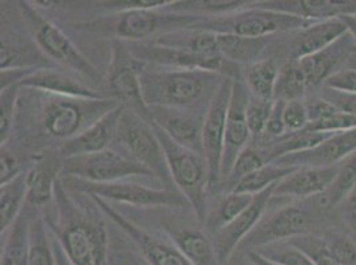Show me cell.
<instances>
[{
	"label": "cell",
	"mask_w": 356,
	"mask_h": 265,
	"mask_svg": "<svg viewBox=\"0 0 356 265\" xmlns=\"http://www.w3.org/2000/svg\"><path fill=\"white\" fill-rule=\"evenodd\" d=\"M223 76L207 71H150L143 67L140 84L143 99L148 108L194 109L202 101H211L221 85Z\"/></svg>",
	"instance_id": "6da1fadb"
},
{
	"label": "cell",
	"mask_w": 356,
	"mask_h": 265,
	"mask_svg": "<svg viewBox=\"0 0 356 265\" xmlns=\"http://www.w3.org/2000/svg\"><path fill=\"white\" fill-rule=\"evenodd\" d=\"M163 146L166 163L179 194L192 207L195 218L204 224L208 212L209 170L205 158L175 142L161 128L150 121Z\"/></svg>",
	"instance_id": "7a4b0ae2"
},
{
	"label": "cell",
	"mask_w": 356,
	"mask_h": 265,
	"mask_svg": "<svg viewBox=\"0 0 356 265\" xmlns=\"http://www.w3.org/2000/svg\"><path fill=\"white\" fill-rule=\"evenodd\" d=\"M312 20L265 7H248L238 12L217 17H201L192 28L245 37H270L280 32H297L312 26Z\"/></svg>",
	"instance_id": "3957f363"
},
{
	"label": "cell",
	"mask_w": 356,
	"mask_h": 265,
	"mask_svg": "<svg viewBox=\"0 0 356 265\" xmlns=\"http://www.w3.org/2000/svg\"><path fill=\"white\" fill-rule=\"evenodd\" d=\"M120 105L122 103L116 99L88 100L51 96L45 103L42 122L47 134L65 142Z\"/></svg>",
	"instance_id": "277c9868"
},
{
	"label": "cell",
	"mask_w": 356,
	"mask_h": 265,
	"mask_svg": "<svg viewBox=\"0 0 356 265\" xmlns=\"http://www.w3.org/2000/svg\"><path fill=\"white\" fill-rule=\"evenodd\" d=\"M201 17L168 12L160 14L157 10H131L115 12L111 17L86 24L93 32H111L118 40L140 43L163 28H192Z\"/></svg>",
	"instance_id": "5b68a950"
},
{
	"label": "cell",
	"mask_w": 356,
	"mask_h": 265,
	"mask_svg": "<svg viewBox=\"0 0 356 265\" xmlns=\"http://www.w3.org/2000/svg\"><path fill=\"white\" fill-rule=\"evenodd\" d=\"M116 142L127 148L134 161L144 166L165 186L170 187L173 185L163 146L149 119L125 108L120 119Z\"/></svg>",
	"instance_id": "8992f818"
},
{
	"label": "cell",
	"mask_w": 356,
	"mask_h": 265,
	"mask_svg": "<svg viewBox=\"0 0 356 265\" xmlns=\"http://www.w3.org/2000/svg\"><path fill=\"white\" fill-rule=\"evenodd\" d=\"M19 7L30 26L36 44L48 58L93 81L99 80V74L95 67L86 56L81 55L70 37L56 24L38 12V10L30 6L29 1H19Z\"/></svg>",
	"instance_id": "52a82bcc"
},
{
	"label": "cell",
	"mask_w": 356,
	"mask_h": 265,
	"mask_svg": "<svg viewBox=\"0 0 356 265\" xmlns=\"http://www.w3.org/2000/svg\"><path fill=\"white\" fill-rule=\"evenodd\" d=\"M60 174L89 183H115L129 177H153L144 166L111 148L65 158Z\"/></svg>",
	"instance_id": "ba28073f"
},
{
	"label": "cell",
	"mask_w": 356,
	"mask_h": 265,
	"mask_svg": "<svg viewBox=\"0 0 356 265\" xmlns=\"http://www.w3.org/2000/svg\"><path fill=\"white\" fill-rule=\"evenodd\" d=\"M58 240L71 264L108 265V235L102 221L77 214L64 223Z\"/></svg>",
	"instance_id": "9c48e42d"
},
{
	"label": "cell",
	"mask_w": 356,
	"mask_h": 265,
	"mask_svg": "<svg viewBox=\"0 0 356 265\" xmlns=\"http://www.w3.org/2000/svg\"><path fill=\"white\" fill-rule=\"evenodd\" d=\"M233 78L225 77L207 108L202 129L204 158L209 170V191H214L221 186V164L226 118L230 105Z\"/></svg>",
	"instance_id": "30bf717a"
},
{
	"label": "cell",
	"mask_w": 356,
	"mask_h": 265,
	"mask_svg": "<svg viewBox=\"0 0 356 265\" xmlns=\"http://www.w3.org/2000/svg\"><path fill=\"white\" fill-rule=\"evenodd\" d=\"M134 59L140 62H152L156 65L170 67L173 69L207 71L229 78H239L237 64L223 59L222 56H205L186 49L163 45L131 43L128 45Z\"/></svg>",
	"instance_id": "8fae6325"
},
{
	"label": "cell",
	"mask_w": 356,
	"mask_h": 265,
	"mask_svg": "<svg viewBox=\"0 0 356 265\" xmlns=\"http://www.w3.org/2000/svg\"><path fill=\"white\" fill-rule=\"evenodd\" d=\"M143 62L132 56L129 46L122 40H115L112 46V59L109 64L108 84L115 99L125 108L148 119V106L144 103L140 84Z\"/></svg>",
	"instance_id": "7c38bea8"
},
{
	"label": "cell",
	"mask_w": 356,
	"mask_h": 265,
	"mask_svg": "<svg viewBox=\"0 0 356 265\" xmlns=\"http://www.w3.org/2000/svg\"><path fill=\"white\" fill-rule=\"evenodd\" d=\"M80 191L99 196L104 200L119 202L137 207H186L188 200L182 194L170 189H150L143 185L115 182V183H89L76 180ZM191 207V206H189Z\"/></svg>",
	"instance_id": "4fadbf2b"
},
{
	"label": "cell",
	"mask_w": 356,
	"mask_h": 265,
	"mask_svg": "<svg viewBox=\"0 0 356 265\" xmlns=\"http://www.w3.org/2000/svg\"><path fill=\"white\" fill-rule=\"evenodd\" d=\"M250 94L248 93L246 84L241 80H233L232 97L229 112L226 118L225 144H223L222 164H221V186L229 177L230 170L236 162L238 155L248 148L252 132L246 119V106Z\"/></svg>",
	"instance_id": "5bb4252c"
},
{
	"label": "cell",
	"mask_w": 356,
	"mask_h": 265,
	"mask_svg": "<svg viewBox=\"0 0 356 265\" xmlns=\"http://www.w3.org/2000/svg\"><path fill=\"white\" fill-rule=\"evenodd\" d=\"M310 225L312 216L305 207L289 205L259 221L243 243L257 250L268 244L291 240L298 236L309 235Z\"/></svg>",
	"instance_id": "9a60e30c"
},
{
	"label": "cell",
	"mask_w": 356,
	"mask_h": 265,
	"mask_svg": "<svg viewBox=\"0 0 356 265\" xmlns=\"http://www.w3.org/2000/svg\"><path fill=\"white\" fill-rule=\"evenodd\" d=\"M90 198L111 221H115L134 240L149 265H193L175 246L163 243L134 224V221H128L104 199L95 195H90Z\"/></svg>",
	"instance_id": "2e32d148"
},
{
	"label": "cell",
	"mask_w": 356,
	"mask_h": 265,
	"mask_svg": "<svg viewBox=\"0 0 356 265\" xmlns=\"http://www.w3.org/2000/svg\"><path fill=\"white\" fill-rule=\"evenodd\" d=\"M207 112L177 108H148V119L161 128L175 142L204 157L202 129Z\"/></svg>",
	"instance_id": "e0dca14e"
},
{
	"label": "cell",
	"mask_w": 356,
	"mask_h": 265,
	"mask_svg": "<svg viewBox=\"0 0 356 265\" xmlns=\"http://www.w3.org/2000/svg\"><path fill=\"white\" fill-rule=\"evenodd\" d=\"M273 190L274 186L268 187L265 191L255 194L249 207L229 225L213 236L211 240L220 264L225 265L230 260L239 244L245 241V239L252 234V230L259 224V221L264 219L267 205L273 198Z\"/></svg>",
	"instance_id": "ac0fdd59"
},
{
	"label": "cell",
	"mask_w": 356,
	"mask_h": 265,
	"mask_svg": "<svg viewBox=\"0 0 356 265\" xmlns=\"http://www.w3.org/2000/svg\"><path fill=\"white\" fill-rule=\"evenodd\" d=\"M356 151V129L331 134L318 146L307 151L284 155L275 160V164L286 167H330L337 166Z\"/></svg>",
	"instance_id": "d6986e66"
},
{
	"label": "cell",
	"mask_w": 356,
	"mask_h": 265,
	"mask_svg": "<svg viewBox=\"0 0 356 265\" xmlns=\"http://www.w3.org/2000/svg\"><path fill=\"white\" fill-rule=\"evenodd\" d=\"M124 110L125 106L120 105L119 108L92 123L84 132L65 141L60 148V155H63L65 160L106 150L111 142L116 141L120 119Z\"/></svg>",
	"instance_id": "ffe728a7"
},
{
	"label": "cell",
	"mask_w": 356,
	"mask_h": 265,
	"mask_svg": "<svg viewBox=\"0 0 356 265\" xmlns=\"http://www.w3.org/2000/svg\"><path fill=\"white\" fill-rule=\"evenodd\" d=\"M338 173V164L330 167H300L274 186L273 198L307 199L322 195Z\"/></svg>",
	"instance_id": "44dd1931"
},
{
	"label": "cell",
	"mask_w": 356,
	"mask_h": 265,
	"mask_svg": "<svg viewBox=\"0 0 356 265\" xmlns=\"http://www.w3.org/2000/svg\"><path fill=\"white\" fill-rule=\"evenodd\" d=\"M355 45L354 37L347 32L334 44L316 53L297 60L305 74L309 88L323 85L327 78L338 71L337 68L341 61L347 60Z\"/></svg>",
	"instance_id": "7402d4cb"
},
{
	"label": "cell",
	"mask_w": 356,
	"mask_h": 265,
	"mask_svg": "<svg viewBox=\"0 0 356 265\" xmlns=\"http://www.w3.org/2000/svg\"><path fill=\"white\" fill-rule=\"evenodd\" d=\"M163 228L172 239L173 246L192 264L221 265L214 250L213 240L201 230L176 221H165Z\"/></svg>",
	"instance_id": "603a6c76"
},
{
	"label": "cell",
	"mask_w": 356,
	"mask_h": 265,
	"mask_svg": "<svg viewBox=\"0 0 356 265\" xmlns=\"http://www.w3.org/2000/svg\"><path fill=\"white\" fill-rule=\"evenodd\" d=\"M348 32L341 17L315 22L312 26L296 32L291 42V60L306 58L334 44Z\"/></svg>",
	"instance_id": "cb8c5ba5"
},
{
	"label": "cell",
	"mask_w": 356,
	"mask_h": 265,
	"mask_svg": "<svg viewBox=\"0 0 356 265\" xmlns=\"http://www.w3.org/2000/svg\"><path fill=\"white\" fill-rule=\"evenodd\" d=\"M24 88L35 89L49 96L72 97V99H104L100 93L84 87L68 74L49 68H36L19 84Z\"/></svg>",
	"instance_id": "d4e9b609"
},
{
	"label": "cell",
	"mask_w": 356,
	"mask_h": 265,
	"mask_svg": "<svg viewBox=\"0 0 356 265\" xmlns=\"http://www.w3.org/2000/svg\"><path fill=\"white\" fill-rule=\"evenodd\" d=\"M261 6L270 10L300 16L312 22H322L356 14V1L346 0H297V1H265Z\"/></svg>",
	"instance_id": "484cf974"
},
{
	"label": "cell",
	"mask_w": 356,
	"mask_h": 265,
	"mask_svg": "<svg viewBox=\"0 0 356 265\" xmlns=\"http://www.w3.org/2000/svg\"><path fill=\"white\" fill-rule=\"evenodd\" d=\"M61 164L56 158L44 157L35 163L26 173L27 182V202L33 207H44L55 196L58 185V174L61 171Z\"/></svg>",
	"instance_id": "4316f807"
},
{
	"label": "cell",
	"mask_w": 356,
	"mask_h": 265,
	"mask_svg": "<svg viewBox=\"0 0 356 265\" xmlns=\"http://www.w3.org/2000/svg\"><path fill=\"white\" fill-rule=\"evenodd\" d=\"M217 33V32H216ZM268 44V37H245L233 33H217V46L223 59L233 64L250 65L258 61Z\"/></svg>",
	"instance_id": "83f0119b"
},
{
	"label": "cell",
	"mask_w": 356,
	"mask_h": 265,
	"mask_svg": "<svg viewBox=\"0 0 356 265\" xmlns=\"http://www.w3.org/2000/svg\"><path fill=\"white\" fill-rule=\"evenodd\" d=\"M254 195L230 191L223 195L216 205L208 208L204 227L210 235L218 234L226 225L238 218L252 203Z\"/></svg>",
	"instance_id": "f1b7e54d"
},
{
	"label": "cell",
	"mask_w": 356,
	"mask_h": 265,
	"mask_svg": "<svg viewBox=\"0 0 356 265\" xmlns=\"http://www.w3.org/2000/svg\"><path fill=\"white\" fill-rule=\"evenodd\" d=\"M1 248V265H30L31 223L22 212L7 230Z\"/></svg>",
	"instance_id": "f546056e"
},
{
	"label": "cell",
	"mask_w": 356,
	"mask_h": 265,
	"mask_svg": "<svg viewBox=\"0 0 356 265\" xmlns=\"http://www.w3.org/2000/svg\"><path fill=\"white\" fill-rule=\"evenodd\" d=\"M334 132H310V130H302L298 132H289L284 134L280 139L273 141L271 146L267 148L264 154V158L266 163L274 162L278 158H282L284 155L297 154L302 151H307L310 148L318 146L327 139Z\"/></svg>",
	"instance_id": "4dcf8cb0"
},
{
	"label": "cell",
	"mask_w": 356,
	"mask_h": 265,
	"mask_svg": "<svg viewBox=\"0 0 356 265\" xmlns=\"http://www.w3.org/2000/svg\"><path fill=\"white\" fill-rule=\"evenodd\" d=\"M252 1L246 0H195V1H173L165 8L168 12L192 15L197 17H205V15L217 17V16L229 15L245 10Z\"/></svg>",
	"instance_id": "1f68e13d"
},
{
	"label": "cell",
	"mask_w": 356,
	"mask_h": 265,
	"mask_svg": "<svg viewBox=\"0 0 356 265\" xmlns=\"http://www.w3.org/2000/svg\"><path fill=\"white\" fill-rule=\"evenodd\" d=\"M280 68L275 60H258L246 67L245 84L250 90V94L264 100H274V90Z\"/></svg>",
	"instance_id": "d6a6232c"
},
{
	"label": "cell",
	"mask_w": 356,
	"mask_h": 265,
	"mask_svg": "<svg viewBox=\"0 0 356 265\" xmlns=\"http://www.w3.org/2000/svg\"><path fill=\"white\" fill-rule=\"evenodd\" d=\"M27 199L26 174L15 178L13 182L1 186L0 190V231L7 230L15 223L22 214V207Z\"/></svg>",
	"instance_id": "836d02e7"
},
{
	"label": "cell",
	"mask_w": 356,
	"mask_h": 265,
	"mask_svg": "<svg viewBox=\"0 0 356 265\" xmlns=\"http://www.w3.org/2000/svg\"><path fill=\"white\" fill-rule=\"evenodd\" d=\"M356 187V151L338 164V173L326 192L321 195L319 205L323 208L341 206V202Z\"/></svg>",
	"instance_id": "e575fe53"
},
{
	"label": "cell",
	"mask_w": 356,
	"mask_h": 265,
	"mask_svg": "<svg viewBox=\"0 0 356 265\" xmlns=\"http://www.w3.org/2000/svg\"><path fill=\"white\" fill-rule=\"evenodd\" d=\"M296 170H297L296 167H286L275 163H266L250 176L239 180L232 191L248 194V195L259 194L271 186H275L278 182L293 174Z\"/></svg>",
	"instance_id": "d590c367"
},
{
	"label": "cell",
	"mask_w": 356,
	"mask_h": 265,
	"mask_svg": "<svg viewBox=\"0 0 356 265\" xmlns=\"http://www.w3.org/2000/svg\"><path fill=\"white\" fill-rule=\"evenodd\" d=\"M309 89L307 81L297 60H291L280 68L274 90V100L296 101L300 100Z\"/></svg>",
	"instance_id": "8d00e7d4"
},
{
	"label": "cell",
	"mask_w": 356,
	"mask_h": 265,
	"mask_svg": "<svg viewBox=\"0 0 356 265\" xmlns=\"http://www.w3.org/2000/svg\"><path fill=\"white\" fill-rule=\"evenodd\" d=\"M30 265H56L52 240L42 219L31 223Z\"/></svg>",
	"instance_id": "74e56055"
},
{
	"label": "cell",
	"mask_w": 356,
	"mask_h": 265,
	"mask_svg": "<svg viewBox=\"0 0 356 265\" xmlns=\"http://www.w3.org/2000/svg\"><path fill=\"white\" fill-rule=\"evenodd\" d=\"M257 253L281 265H316L312 257L289 241H280L257 248Z\"/></svg>",
	"instance_id": "f35d334b"
},
{
	"label": "cell",
	"mask_w": 356,
	"mask_h": 265,
	"mask_svg": "<svg viewBox=\"0 0 356 265\" xmlns=\"http://www.w3.org/2000/svg\"><path fill=\"white\" fill-rule=\"evenodd\" d=\"M264 164H266L264 154L258 148L248 146L238 155V158L233 164V167L230 170V174H229L227 179L225 180L223 186L225 187L227 186V192L232 191L239 180L250 176L254 171L261 169Z\"/></svg>",
	"instance_id": "ab89813d"
},
{
	"label": "cell",
	"mask_w": 356,
	"mask_h": 265,
	"mask_svg": "<svg viewBox=\"0 0 356 265\" xmlns=\"http://www.w3.org/2000/svg\"><path fill=\"white\" fill-rule=\"evenodd\" d=\"M20 85L15 84L1 89L0 96V144L6 146L15 121L16 103L19 99Z\"/></svg>",
	"instance_id": "60d3db41"
},
{
	"label": "cell",
	"mask_w": 356,
	"mask_h": 265,
	"mask_svg": "<svg viewBox=\"0 0 356 265\" xmlns=\"http://www.w3.org/2000/svg\"><path fill=\"white\" fill-rule=\"evenodd\" d=\"M287 241L296 246L299 250H303L306 255H309L312 262L316 265H341V263L327 248L323 239H319L309 234V235L298 236Z\"/></svg>",
	"instance_id": "b9f144b4"
},
{
	"label": "cell",
	"mask_w": 356,
	"mask_h": 265,
	"mask_svg": "<svg viewBox=\"0 0 356 265\" xmlns=\"http://www.w3.org/2000/svg\"><path fill=\"white\" fill-rule=\"evenodd\" d=\"M273 106L274 100H264L250 94L249 103L246 106V119L252 138H258L265 132Z\"/></svg>",
	"instance_id": "7bdbcfd3"
},
{
	"label": "cell",
	"mask_w": 356,
	"mask_h": 265,
	"mask_svg": "<svg viewBox=\"0 0 356 265\" xmlns=\"http://www.w3.org/2000/svg\"><path fill=\"white\" fill-rule=\"evenodd\" d=\"M323 241L341 265H356V243L351 237L331 231L325 236Z\"/></svg>",
	"instance_id": "ee69618b"
},
{
	"label": "cell",
	"mask_w": 356,
	"mask_h": 265,
	"mask_svg": "<svg viewBox=\"0 0 356 265\" xmlns=\"http://www.w3.org/2000/svg\"><path fill=\"white\" fill-rule=\"evenodd\" d=\"M286 132H298L305 130L309 125V112L306 103L302 100L289 101L283 112Z\"/></svg>",
	"instance_id": "f6af8a7d"
},
{
	"label": "cell",
	"mask_w": 356,
	"mask_h": 265,
	"mask_svg": "<svg viewBox=\"0 0 356 265\" xmlns=\"http://www.w3.org/2000/svg\"><path fill=\"white\" fill-rule=\"evenodd\" d=\"M322 87L341 93L356 94V71L341 68L328 77Z\"/></svg>",
	"instance_id": "bcb514c9"
},
{
	"label": "cell",
	"mask_w": 356,
	"mask_h": 265,
	"mask_svg": "<svg viewBox=\"0 0 356 265\" xmlns=\"http://www.w3.org/2000/svg\"><path fill=\"white\" fill-rule=\"evenodd\" d=\"M175 0H119L106 1L109 8H115L116 12H124L131 10H160L170 6Z\"/></svg>",
	"instance_id": "7dc6e473"
},
{
	"label": "cell",
	"mask_w": 356,
	"mask_h": 265,
	"mask_svg": "<svg viewBox=\"0 0 356 265\" xmlns=\"http://www.w3.org/2000/svg\"><path fill=\"white\" fill-rule=\"evenodd\" d=\"M22 164L19 162L15 154L1 148L0 155V186H4L13 182L15 178L22 176Z\"/></svg>",
	"instance_id": "c3c4849f"
},
{
	"label": "cell",
	"mask_w": 356,
	"mask_h": 265,
	"mask_svg": "<svg viewBox=\"0 0 356 265\" xmlns=\"http://www.w3.org/2000/svg\"><path fill=\"white\" fill-rule=\"evenodd\" d=\"M284 106H286L284 101L274 100V106H273L271 114H270L268 121H267L266 129H265V132H264V134H266V135L271 137V138H275V141L280 139L286 132L284 118H283Z\"/></svg>",
	"instance_id": "681fc988"
},
{
	"label": "cell",
	"mask_w": 356,
	"mask_h": 265,
	"mask_svg": "<svg viewBox=\"0 0 356 265\" xmlns=\"http://www.w3.org/2000/svg\"><path fill=\"white\" fill-rule=\"evenodd\" d=\"M321 97H323L328 103H332L335 108H338L341 112L353 114L356 117V94L341 93L331 89L323 88Z\"/></svg>",
	"instance_id": "f907efd6"
},
{
	"label": "cell",
	"mask_w": 356,
	"mask_h": 265,
	"mask_svg": "<svg viewBox=\"0 0 356 265\" xmlns=\"http://www.w3.org/2000/svg\"><path fill=\"white\" fill-rule=\"evenodd\" d=\"M307 112H309V123H315L322 119L332 116L338 108H335L331 103H328L323 97H314L306 103Z\"/></svg>",
	"instance_id": "816d5d0a"
},
{
	"label": "cell",
	"mask_w": 356,
	"mask_h": 265,
	"mask_svg": "<svg viewBox=\"0 0 356 265\" xmlns=\"http://www.w3.org/2000/svg\"><path fill=\"white\" fill-rule=\"evenodd\" d=\"M341 206L343 218L356 230V187L341 202Z\"/></svg>",
	"instance_id": "f5cc1de1"
},
{
	"label": "cell",
	"mask_w": 356,
	"mask_h": 265,
	"mask_svg": "<svg viewBox=\"0 0 356 265\" xmlns=\"http://www.w3.org/2000/svg\"><path fill=\"white\" fill-rule=\"evenodd\" d=\"M52 246H54V252H55V263H56V265H72L70 263V260H68L65 252L63 250L59 240L55 239L54 236H52Z\"/></svg>",
	"instance_id": "db71d44e"
},
{
	"label": "cell",
	"mask_w": 356,
	"mask_h": 265,
	"mask_svg": "<svg viewBox=\"0 0 356 265\" xmlns=\"http://www.w3.org/2000/svg\"><path fill=\"white\" fill-rule=\"evenodd\" d=\"M248 256H249V262L252 263V265H281L278 264V263H275V262L268 260V259L264 257V256H261V255L257 253L255 250H250V252L248 253Z\"/></svg>",
	"instance_id": "11a10c76"
},
{
	"label": "cell",
	"mask_w": 356,
	"mask_h": 265,
	"mask_svg": "<svg viewBox=\"0 0 356 265\" xmlns=\"http://www.w3.org/2000/svg\"><path fill=\"white\" fill-rule=\"evenodd\" d=\"M341 20L346 23V26L348 28V33L354 37V42L356 44V14L341 16Z\"/></svg>",
	"instance_id": "9f6ffc18"
}]
</instances>
